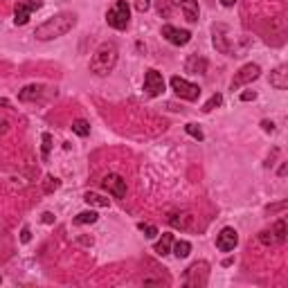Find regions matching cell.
Instances as JSON below:
<instances>
[{
  "label": "cell",
  "instance_id": "6da1fadb",
  "mask_svg": "<svg viewBox=\"0 0 288 288\" xmlns=\"http://www.w3.org/2000/svg\"><path fill=\"white\" fill-rule=\"evenodd\" d=\"M74 25H77V16L70 12H61L57 16L48 18L43 25L36 27L34 36L39 41H52V39H59V36H66Z\"/></svg>",
  "mask_w": 288,
  "mask_h": 288
},
{
  "label": "cell",
  "instance_id": "7a4b0ae2",
  "mask_svg": "<svg viewBox=\"0 0 288 288\" xmlns=\"http://www.w3.org/2000/svg\"><path fill=\"white\" fill-rule=\"evenodd\" d=\"M117 57L119 52L115 43H101L90 59V72L97 74V77H108L117 66Z\"/></svg>",
  "mask_w": 288,
  "mask_h": 288
},
{
  "label": "cell",
  "instance_id": "3957f363",
  "mask_svg": "<svg viewBox=\"0 0 288 288\" xmlns=\"http://www.w3.org/2000/svg\"><path fill=\"white\" fill-rule=\"evenodd\" d=\"M207 279H210V263H207V261L192 263V266L187 268V272H185V277H183L185 286H189V288L207 286Z\"/></svg>",
  "mask_w": 288,
  "mask_h": 288
},
{
  "label": "cell",
  "instance_id": "277c9868",
  "mask_svg": "<svg viewBox=\"0 0 288 288\" xmlns=\"http://www.w3.org/2000/svg\"><path fill=\"white\" fill-rule=\"evenodd\" d=\"M106 23H108L113 30H126L128 23H131V9H128L126 0H117V3L108 9Z\"/></svg>",
  "mask_w": 288,
  "mask_h": 288
},
{
  "label": "cell",
  "instance_id": "5b68a950",
  "mask_svg": "<svg viewBox=\"0 0 288 288\" xmlns=\"http://www.w3.org/2000/svg\"><path fill=\"white\" fill-rule=\"evenodd\" d=\"M171 90H174L180 99H187V101H196L198 97H201V88L183 77H171Z\"/></svg>",
  "mask_w": 288,
  "mask_h": 288
},
{
  "label": "cell",
  "instance_id": "8992f818",
  "mask_svg": "<svg viewBox=\"0 0 288 288\" xmlns=\"http://www.w3.org/2000/svg\"><path fill=\"white\" fill-rule=\"evenodd\" d=\"M259 74H261V68H259L257 63H248V66H243L239 72L234 74V79H232V90H239L241 86L252 83L254 79H259Z\"/></svg>",
  "mask_w": 288,
  "mask_h": 288
},
{
  "label": "cell",
  "instance_id": "52a82bcc",
  "mask_svg": "<svg viewBox=\"0 0 288 288\" xmlns=\"http://www.w3.org/2000/svg\"><path fill=\"white\" fill-rule=\"evenodd\" d=\"M41 0H18L16 3V9H14V14H16V18H14V23L16 25H27V21H30L32 12H36V9H41Z\"/></svg>",
  "mask_w": 288,
  "mask_h": 288
},
{
  "label": "cell",
  "instance_id": "ba28073f",
  "mask_svg": "<svg viewBox=\"0 0 288 288\" xmlns=\"http://www.w3.org/2000/svg\"><path fill=\"white\" fill-rule=\"evenodd\" d=\"M144 92L149 97H158L165 92V79L158 70H147L144 74Z\"/></svg>",
  "mask_w": 288,
  "mask_h": 288
},
{
  "label": "cell",
  "instance_id": "9c48e42d",
  "mask_svg": "<svg viewBox=\"0 0 288 288\" xmlns=\"http://www.w3.org/2000/svg\"><path fill=\"white\" fill-rule=\"evenodd\" d=\"M101 187L108 194H113L115 198H124L126 196V180L119 174H108L104 180H101Z\"/></svg>",
  "mask_w": 288,
  "mask_h": 288
},
{
  "label": "cell",
  "instance_id": "30bf717a",
  "mask_svg": "<svg viewBox=\"0 0 288 288\" xmlns=\"http://www.w3.org/2000/svg\"><path fill=\"white\" fill-rule=\"evenodd\" d=\"M236 243H239V234H236L234 227H223V230L218 232L216 248L221 250V252H230V250H234Z\"/></svg>",
  "mask_w": 288,
  "mask_h": 288
},
{
  "label": "cell",
  "instance_id": "8fae6325",
  "mask_svg": "<svg viewBox=\"0 0 288 288\" xmlns=\"http://www.w3.org/2000/svg\"><path fill=\"white\" fill-rule=\"evenodd\" d=\"M162 36L174 45H187L189 41H192V32L189 30H178V27H174V25L162 27Z\"/></svg>",
  "mask_w": 288,
  "mask_h": 288
},
{
  "label": "cell",
  "instance_id": "7c38bea8",
  "mask_svg": "<svg viewBox=\"0 0 288 288\" xmlns=\"http://www.w3.org/2000/svg\"><path fill=\"white\" fill-rule=\"evenodd\" d=\"M169 223L178 230H194V216L189 212H174L169 216Z\"/></svg>",
  "mask_w": 288,
  "mask_h": 288
},
{
  "label": "cell",
  "instance_id": "4fadbf2b",
  "mask_svg": "<svg viewBox=\"0 0 288 288\" xmlns=\"http://www.w3.org/2000/svg\"><path fill=\"white\" fill-rule=\"evenodd\" d=\"M185 70L192 72V74H205L207 72V61L198 54H192V57L185 61Z\"/></svg>",
  "mask_w": 288,
  "mask_h": 288
},
{
  "label": "cell",
  "instance_id": "5bb4252c",
  "mask_svg": "<svg viewBox=\"0 0 288 288\" xmlns=\"http://www.w3.org/2000/svg\"><path fill=\"white\" fill-rule=\"evenodd\" d=\"M270 86L277 90H286L288 88V72L284 66H279L275 72H270Z\"/></svg>",
  "mask_w": 288,
  "mask_h": 288
},
{
  "label": "cell",
  "instance_id": "9a60e30c",
  "mask_svg": "<svg viewBox=\"0 0 288 288\" xmlns=\"http://www.w3.org/2000/svg\"><path fill=\"white\" fill-rule=\"evenodd\" d=\"M180 9L189 23H198V0H180Z\"/></svg>",
  "mask_w": 288,
  "mask_h": 288
},
{
  "label": "cell",
  "instance_id": "2e32d148",
  "mask_svg": "<svg viewBox=\"0 0 288 288\" xmlns=\"http://www.w3.org/2000/svg\"><path fill=\"white\" fill-rule=\"evenodd\" d=\"M43 86H25L21 92H18V99L21 101H36L43 97Z\"/></svg>",
  "mask_w": 288,
  "mask_h": 288
},
{
  "label": "cell",
  "instance_id": "e0dca14e",
  "mask_svg": "<svg viewBox=\"0 0 288 288\" xmlns=\"http://www.w3.org/2000/svg\"><path fill=\"white\" fill-rule=\"evenodd\" d=\"M153 3H156V12H158V16L160 18H169L171 14H174V9H176L174 0H153Z\"/></svg>",
  "mask_w": 288,
  "mask_h": 288
},
{
  "label": "cell",
  "instance_id": "ac0fdd59",
  "mask_svg": "<svg viewBox=\"0 0 288 288\" xmlns=\"http://www.w3.org/2000/svg\"><path fill=\"white\" fill-rule=\"evenodd\" d=\"M171 243H174V236H171V234H162V239L156 243V252L160 254V257L169 254L171 252Z\"/></svg>",
  "mask_w": 288,
  "mask_h": 288
},
{
  "label": "cell",
  "instance_id": "d6986e66",
  "mask_svg": "<svg viewBox=\"0 0 288 288\" xmlns=\"http://www.w3.org/2000/svg\"><path fill=\"white\" fill-rule=\"evenodd\" d=\"M272 236H275V243H284L286 241V218H279V221L272 225Z\"/></svg>",
  "mask_w": 288,
  "mask_h": 288
},
{
  "label": "cell",
  "instance_id": "ffe728a7",
  "mask_svg": "<svg viewBox=\"0 0 288 288\" xmlns=\"http://www.w3.org/2000/svg\"><path fill=\"white\" fill-rule=\"evenodd\" d=\"M83 201H86L88 205H92V207H108L110 205L108 198L99 196V194H92V192H88L86 196H83Z\"/></svg>",
  "mask_w": 288,
  "mask_h": 288
},
{
  "label": "cell",
  "instance_id": "44dd1931",
  "mask_svg": "<svg viewBox=\"0 0 288 288\" xmlns=\"http://www.w3.org/2000/svg\"><path fill=\"white\" fill-rule=\"evenodd\" d=\"M171 245H174V254L178 259L189 257V252H192V243H189V241H176V243H171Z\"/></svg>",
  "mask_w": 288,
  "mask_h": 288
},
{
  "label": "cell",
  "instance_id": "7402d4cb",
  "mask_svg": "<svg viewBox=\"0 0 288 288\" xmlns=\"http://www.w3.org/2000/svg\"><path fill=\"white\" fill-rule=\"evenodd\" d=\"M97 212H92V210H88V212H79L77 216H74V223L77 225H88V223H97Z\"/></svg>",
  "mask_w": 288,
  "mask_h": 288
},
{
  "label": "cell",
  "instance_id": "603a6c76",
  "mask_svg": "<svg viewBox=\"0 0 288 288\" xmlns=\"http://www.w3.org/2000/svg\"><path fill=\"white\" fill-rule=\"evenodd\" d=\"M59 187H61V180L54 178V176H45V180H43V192L45 194H54Z\"/></svg>",
  "mask_w": 288,
  "mask_h": 288
},
{
  "label": "cell",
  "instance_id": "cb8c5ba5",
  "mask_svg": "<svg viewBox=\"0 0 288 288\" xmlns=\"http://www.w3.org/2000/svg\"><path fill=\"white\" fill-rule=\"evenodd\" d=\"M72 131L77 133V135L86 137L88 133H90V124H88L86 119H74V122H72Z\"/></svg>",
  "mask_w": 288,
  "mask_h": 288
},
{
  "label": "cell",
  "instance_id": "d4e9b609",
  "mask_svg": "<svg viewBox=\"0 0 288 288\" xmlns=\"http://www.w3.org/2000/svg\"><path fill=\"white\" fill-rule=\"evenodd\" d=\"M221 104H223V95H218V92H216V95H212L210 99H207V104L203 106V110H205V113H212V110L218 108Z\"/></svg>",
  "mask_w": 288,
  "mask_h": 288
},
{
  "label": "cell",
  "instance_id": "484cf974",
  "mask_svg": "<svg viewBox=\"0 0 288 288\" xmlns=\"http://www.w3.org/2000/svg\"><path fill=\"white\" fill-rule=\"evenodd\" d=\"M185 131L189 133V135L194 137V140H203V131H201V126H196V124H187V126H185Z\"/></svg>",
  "mask_w": 288,
  "mask_h": 288
},
{
  "label": "cell",
  "instance_id": "4316f807",
  "mask_svg": "<svg viewBox=\"0 0 288 288\" xmlns=\"http://www.w3.org/2000/svg\"><path fill=\"white\" fill-rule=\"evenodd\" d=\"M137 227H140V230L144 232V236H149V239H153V236L158 234V227H156V225H151V223H140Z\"/></svg>",
  "mask_w": 288,
  "mask_h": 288
},
{
  "label": "cell",
  "instance_id": "83f0119b",
  "mask_svg": "<svg viewBox=\"0 0 288 288\" xmlns=\"http://www.w3.org/2000/svg\"><path fill=\"white\" fill-rule=\"evenodd\" d=\"M50 151H52V135L50 133H43V158L48 160Z\"/></svg>",
  "mask_w": 288,
  "mask_h": 288
},
{
  "label": "cell",
  "instance_id": "f1b7e54d",
  "mask_svg": "<svg viewBox=\"0 0 288 288\" xmlns=\"http://www.w3.org/2000/svg\"><path fill=\"white\" fill-rule=\"evenodd\" d=\"M259 241H261L263 245H270V243H275V236H272L270 230H263L261 234H259Z\"/></svg>",
  "mask_w": 288,
  "mask_h": 288
},
{
  "label": "cell",
  "instance_id": "f546056e",
  "mask_svg": "<svg viewBox=\"0 0 288 288\" xmlns=\"http://www.w3.org/2000/svg\"><path fill=\"white\" fill-rule=\"evenodd\" d=\"M149 7H151V0H135V9H137L140 14H144Z\"/></svg>",
  "mask_w": 288,
  "mask_h": 288
},
{
  "label": "cell",
  "instance_id": "4dcf8cb0",
  "mask_svg": "<svg viewBox=\"0 0 288 288\" xmlns=\"http://www.w3.org/2000/svg\"><path fill=\"white\" fill-rule=\"evenodd\" d=\"M252 99H257V92H254V90L241 92V101H252Z\"/></svg>",
  "mask_w": 288,
  "mask_h": 288
},
{
  "label": "cell",
  "instance_id": "1f68e13d",
  "mask_svg": "<svg viewBox=\"0 0 288 288\" xmlns=\"http://www.w3.org/2000/svg\"><path fill=\"white\" fill-rule=\"evenodd\" d=\"M21 241H23V243H30V241H32L30 227H23V230H21Z\"/></svg>",
  "mask_w": 288,
  "mask_h": 288
},
{
  "label": "cell",
  "instance_id": "d6a6232c",
  "mask_svg": "<svg viewBox=\"0 0 288 288\" xmlns=\"http://www.w3.org/2000/svg\"><path fill=\"white\" fill-rule=\"evenodd\" d=\"M286 205H288L286 201H284V203H277V205H268V207H266V212H268V214H272V212H279V210H284Z\"/></svg>",
  "mask_w": 288,
  "mask_h": 288
},
{
  "label": "cell",
  "instance_id": "836d02e7",
  "mask_svg": "<svg viewBox=\"0 0 288 288\" xmlns=\"http://www.w3.org/2000/svg\"><path fill=\"white\" fill-rule=\"evenodd\" d=\"M41 221H43V223H48V225H52V223H54V214H52V212H45Z\"/></svg>",
  "mask_w": 288,
  "mask_h": 288
},
{
  "label": "cell",
  "instance_id": "e575fe53",
  "mask_svg": "<svg viewBox=\"0 0 288 288\" xmlns=\"http://www.w3.org/2000/svg\"><path fill=\"white\" fill-rule=\"evenodd\" d=\"M261 126H263V131H268V133H272V131H275V124H272V122H268V119H263V122H261Z\"/></svg>",
  "mask_w": 288,
  "mask_h": 288
},
{
  "label": "cell",
  "instance_id": "d590c367",
  "mask_svg": "<svg viewBox=\"0 0 288 288\" xmlns=\"http://www.w3.org/2000/svg\"><path fill=\"white\" fill-rule=\"evenodd\" d=\"M0 106H3V108H9V106H12V104H9V99H5V97H0Z\"/></svg>",
  "mask_w": 288,
  "mask_h": 288
},
{
  "label": "cell",
  "instance_id": "8d00e7d4",
  "mask_svg": "<svg viewBox=\"0 0 288 288\" xmlns=\"http://www.w3.org/2000/svg\"><path fill=\"white\" fill-rule=\"evenodd\" d=\"M221 3L225 5V7H234V5H236V0H221Z\"/></svg>",
  "mask_w": 288,
  "mask_h": 288
},
{
  "label": "cell",
  "instance_id": "74e56055",
  "mask_svg": "<svg viewBox=\"0 0 288 288\" xmlns=\"http://www.w3.org/2000/svg\"><path fill=\"white\" fill-rule=\"evenodd\" d=\"M7 131V122H5V119H0V133H5Z\"/></svg>",
  "mask_w": 288,
  "mask_h": 288
},
{
  "label": "cell",
  "instance_id": "f35d334b",
  "mask_svg": "<svg viewBox=\"0 0 288 288\" xmlns=\"http://www.w3.org/2000/svg\"><path fill=\"white\" fill-rule=\"evenodd\" d=\"M0 281H3V279H0Z\"/></svg>",
  "mask_w": 288,
  "mask_h": 288
}]
</instances>
